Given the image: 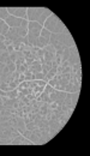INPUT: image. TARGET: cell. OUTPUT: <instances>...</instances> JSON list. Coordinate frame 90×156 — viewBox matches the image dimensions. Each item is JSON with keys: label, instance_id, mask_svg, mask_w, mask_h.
Segmentation results:
<instances>
[{"label": "cell", "instance_id": "obj_1", "mask_svg": "<svg viewBox=\"0 0 90 156\" xmlns=\"http://www.w3.org/2000/svg\"><path fill=\"white\" fill-rule=\"evenodd\" d=\"M43 25H44V29H47L52 34H68L67 28L58 18V16H55L54 13H52L46 19V22L43 23Z\"/></svg>", "mask_w": 90, "mask_h": 156}, {"label": "cell", "instance_id": "obj_2", "mask_svg": "<svg viewBox=\"0 0 90 156\" xmlns=\"http://www.w3.org/2000/svg\"><path fill=\"white\" fill-rule=\"evenodd\" d=\"M43 11H44L43 7H30V8H26V17L29 18V20H31V22L38 20V18L41 17Z\"/></svg>", "mask_w": 90, "mask_h": 156}, {"label": "cell", "instance_id": "obj_3", "mask_svg": "<svg viewBox=\"0 0 90 156\" xmlns=\"http://www.w3.org/2000/svg\"><path fill=\"white\" fill-rule=\"evenodd\" d=\"M70 49V56H68V66H73L74 64H80V60H79V54H78V49L76 46H72L68 48Z\"/></svg>", "mask_w": 90, "mask_h": 156}, {"label": "cell", "instance_id": "obj_4", "mask_svg": "<svg viewBox=\"0 0 90 156\" xmlns=\"http://www.w3.org/2000/svg\"><path fill=\"white\" fill-rule=\"evenodd\" d=\"M7 12L10 16H14L17 18L26 17V8L25 7H7Z\"/></svg>", "mask_w": 90, "mask_h": 156}, {"label": "cell", "instance_id": "obj_5", "mask_svg": "<svg viewBox=\"0 0 90 156\" xmlns=\"http://www.w3.org/2000/svg\"><path fill=\"white\" fill-rule=\"evenodd\" d=\"M28 30H29V34L34 35L35 37H40L42 25L38 24L37 22H29V24H28Z\"/></svg>", "mask_w": 90, "mask_h": 156}, {"label": "cell", "instance_id": "obj_6", "mask_svg": "<svg viewBox=\"0 0 90 156\" xmlns=\"http://www.w3.org/2000/svg\"><path fill=\"white\" fill-rule=\"evenodd\" d=\"M22 18H17L14 16H8L6 18V24L10 26V28H19L20 24H22Z\"/></svg>", "mask_w": 90, "mask_h": 156}, {"label": "cell", "instance_id": "obj_7", "mask_svg": "<svg viewBox=\"0 0 90 156\" xmlns=\"http://www.w3.org/2000/svg\"><path fill=\"white\" fill-rule=\"evenodd\" d=\"M47 44H49V40H47V38H44V37H42V36H40L37 40H36V46L35 47L40 48V49H42V48H44Z\"/></svg>", "mask_w": 90, "mask_h": 156}, {"label": "cell", "instance_id": "obj_8", "mask_svg": "<svg viewBox=\"0 0 90 156\" xmlns=\"http://www.w3.org/2000/svg\"><path fill=\"white\" fill-rule=\"evenodd\" d=\"M16 128L17 131L23 134V132L26 130V126H25V122H24V119L23 118H18V121H17V125H16Z\"/></svg>", "mask_w": 90, "mask_h": 156}, {"label": "cell", "instance_id": "obj_9", "mask_svg": "<svg viewBox=\"0 0 90 156\" xmlns=\"http://www.w3.org/2000/svg\"><path fill=\"white\" fill-rule=\"evenodd\" d=\"M52 14V11L50 10H48V8H44V11H43V13L41 14V17L38 18V20H37V23L41 24V25H43V23L46 22V19H47L49 16Z\"/></svg>", "mask_w": 90, "mask_h": 156}, {"label": "cell", "instance_id": "obj_10", "mask_svg": "<svg viewBox=\"0 0 90 156\" xmlns=\"http://www.w3.org/2000/svg\"><path fill=\"white\" fill-rule=\"evenodd\" d=\"M78 96H79V92H72L71 94V104H72V108H73V109H74L76 104H77Z\"/></svg>", "mask_w": 90, "mask_h": 156}, {"label": "cell", "instance_id": "obj_11", "mask_svg": "<svg viewBox=\"0 0 90 156\" xmlns=\"http://www.w3.org/2000/svg\"><path fill=\"white\" fill-rule=\"evenodd\" d=\"M17 96H18V90L17 89L6 91V97H8V98H14V97H17Z\"/></svg>", "mask_w": 90, "mask_h": 156}, {"label": "cell", "instance_id": "obj_12", "mask_svg": "<svg viewBox=\"0 0 90 156\" xmlns=\"http://www.w3.org/2000/svg\"><path fill=\"white\" fill-rule=\"evenodd\" d=\"M68 56H70V49L64 48V52H62V55H61V61H67Z\"/></svg>", "mask_w": 90, "mask_h": 156}, {"label": "cell", "instance_id": "obj_13", "mask_svg": "<svg viewBox=\"0 0 90 156\" xmlns=\"http://www.w3.org/2000/svg\"><path fill=\"white\" fill-rule=\"evenodd\" d=\"M7 17H8L7 8H5V7H0V19H6Z\"/></svg>", "mask_w": 90, "mask_h": 156}, {"label": "cell", "instance_id": "obj_14", "mask_svg": "<svg viewBox=\"0 0 90 156\" xmlns=\"http://www.w3.org/2000/svg\"><path fill=\"white\" fill-rule=\"evenodd\" d=\"M54 58H55V54H52V53H49V52H44L43 59L46 60V61H52V60H54Z\"/></svg>", "mask_w": 90, "mask_h": 156}, {"label": "cell", "instance_id": "obj_15", "mask_svg": "<svg viewBox=\"0 0 90 156\" xmlns=\"http://www.w3.org/2000/svg\"><path fill=\"white\" fill-rule=\"evenodd\" d=\"M24 139V136H17V137H14L13 139H12V142H11V144H13V145H17V144H20L22 143V140Z\"/></svg>", "mask_w": 90, "mask_h": 156}, {"label": "cell", "instance_id": "obj_16", "mask_svg": "<svg viewBox=\"0 0 90 156\" xmlns=\"http://www.w3.org/2000/svg\"><path fill=\"white\" fill-rule=\"evenodd\" d=\"M28 67H29V66L26 65L25 62H24L23 65L17 66V67H16V71H17V72H19V73H24V72H25L26 70H28Z\"/></svg>", "mask_w": 90, "mask_h": 156}, {"label": "cell", "instance_id": "obj_17", "mask_svg": "<svg viewBox=\"0 0 90 156\" xmlns=\"http://www.w3.org/2000/svg\"><path fill=\"white\" fill-rule=\"evenodd\" d=\"M50 34L52 32H49L47 29H44V28H42L41 30V34H40V36H42V37H44V38H47V40H49L50 38Z\"/></svg>", "mask_w": 90, "mask_h": 156}, {"label": "cell", "instance_id": "obj_18", "mask_svg": "<svg viewBox=\"0 0 90 156\" xmlns=\"http://www.w3.org/2000/svg\"><path fill=\"white\" fill-rule=\"evenodd\" d=\"M43 50H44V52H49V53H52V54H55V48H54L52 44H47L46 47L43 48Z\"/></svg>", "mask_w": 90, "mask_h": 156}, {"label": "cell", "instance_id": "obj_19", "mask_svg": "<svg viewBox=\"0 0 90 156\" xmlns=\"http://www.w3.org/2000/svg\"><path fill=\"white\" fill-rule=\"evenodd\" d=\"M7 68H8V72L10 73H13V72L16 71V64L14 62H10V64H7Z\"/></svg>", "mask_w": 90, "mask_h": 156}, {"label": "cell", "instance_id": "obj_20", "mask_svg": "<svg viewBox=\"0 0 90 156\" xmlns=\"http://www.w3.org/2000/svg\"><path fill=\"white\" fill-rule=\"evenodd\" d=\"M8 55H10V54L7 53V52H2V54H1V58H0V62H4V64H5L6 62V60H7V58H8Z\"/></svg>", "mask_w": 90, "mask_h": 156}, {"label": "cell", "instance_id": "obj_21", "mask_svg": "<svg viewBox=\"0 0 90 156\" xmlns=\"http://www.w3.org/2000/svg\"><path fill=\"white\" fill-rule=\"evenodd\" d=\"M24 62H25V58H24V56H22V58H18V59L14 61V64H16V67H17V66L23 65Z\"/></svg>", "mask_w": 90, "mask_h": 156}, {"label": "cell", "instance_id": "obj_22", "mask_svg": "<svg viewBox=\"0 0 90 156\" xmlns=\"http://www.w3.org/2000/svg\"><path fill=\"white\" fill-rule=\"evenodd\" d=\"M25 126H26V128H28V130H30V131H32L35 127H37V126L35 125V122H34V121H29L28 124H25Z\"/></svg>", "mask_w": 90, "mask_h": 156}, {"label": "cell", "instance_id": "obj_23", "mask_svg": "<svg viewBox=\"0 0 90 156\" xmlns=\"http://www.w3.org/2000/svg\"><path fill=\"white\" fill-rule=\"evenodd\" d=\"M53 90H54L53 86H50V85L47 83V84H46V86H44V89H43V91H44V92H47V94H50Z\"/></svg>", "mask_w": 90, "mask_h": 156}, {"label": "cell", "instance_id": "obj_24", "mask_svg": "<svg viewBox=\"0 0 90 156\" xmlns=\"http://www.w3.org/2000/svg\"><path fill=\"white\" fill-rule=\"evenodd\" d=\"M0 90H2V91H8V90H10L8 84L7 83H1L0 84Z\"/></svg>", "mask_w": 90, "mask_h": 156}, {"label": "cell", "instance_id": "obj_25", "mask_svg": "<svg viewBox=\"0 0 90 156\" xmlns=\"http://www.w3.org/2000/svg\"><path fill=\"white\" fill-rule=\"evenodd\" d=\"M58 132H59V131H58L56 128H54V127H49V136H50L52 138H53L54 136L58 133Z\"/></svg>", "mask_w": 90, "mask_h": 156}, {"label": "cell", "instance_id": "obj_26", "mask_svg": "<svg viewBox=\"0 0 90 156\" xmlns=\"http://www.w3.org/2000/svg\"><path fill=\"white\" fill-rule=\"evenodd\" d=\"M56 83H58V79H56L55 77H53L52 79H49V80H48V84H49L50 86H53V88L56 85Z\"/></svg>", "mask_w": 90, "mask_h": 156}, {"label": "cell", "instance_id": "obj_27", "mask_svg": "<svg viewBox=\"0 0 90 156\" xmlns=\"http://www.w3.org/2000/svg\"><path fill=\"white\" fill-rule=\"evenodd\" d=\"M36 54H37V58L38 59H41V58H43V55H44V50L43 49H37V52H36Z\"/></svg>", "mask_w": 90, "mask_h": 156}, {"label": "cell", "instance_id": "obj_28", "mask_svg": "<svg viewBox=\"0 0 90 156\" xmlns=\"http://www.w3.org/2000/svg\"><path fill=\"white\" fill-rule=\"evenodd\" d=\"M71 71H72V67H71V66H66V67H64V68H62L61 74H64V73H71Z\"/></svg>", "mask_w": 90, "mask_h": 156}, {"label": "cell", "instance_id": "obj_29", "mask_svg": "<svg viewBox=\"0 0 90 156\" xmlns=\"http://www.w3.org/2000/svg\"><path fill=\"white\" fill-rule=\"evenodd\" d=\"M35 78L36 79H44V74L42 73V72H37V73H35Z\"/></svg>", "mask_w": 90, "mask_h": 156}, {"label": "cell", "instance_id": "obj_30", "mask_svg": "<svg viewBox=\"0 0 90 156\" xmlns=\"http://www.w3.org/2000/svg\"><path fill=\"white\" fill-rule=\"evenodd\" d=\"M8 86H10V90H13V89H17L18 84L14 83V82H10V83H8Z\"/></svg>", "mask_w": 90, "mask_h": 156}, {"label": "cell", "instance_id": "obj_31", "mask_svg": "<svg viewBox=\"0 0 90 156\" xmlns=\"http://www.w3.org/2000/svg\"><path fill=\"white\" fill-rule=\"evenodd\" d=\"M28 24H29V22L25 20V19H23V20H22V24H20V28H23V29H28Z\"/></svg>", "mask_w": 90, "mask_h": 156}, {"label": "cell", "instance_id": "obj_32", "mask_svg": "<svg viewBox=\"0 0 90 156\" xmlns=\"http://www.w3.org/2000/svg\"><path fill=\"white\" fill-rule=\"evenodd\" d=\"M72 112H73V108H68L67 110L65 112V116H67V118H70L72 115Z\"/></svg>", "mask_w": 90, "mask_h": 156}, {"label": "cell", "instance_id": "obj_33", "mask_svg": "<svg viewBox=\"0 0 90 156\" xmlns=\"http://www.w3.org/2000/svg\"><path fill=\"white\" fill-rule=\"evenodd\" d=\"M32 62H34V59H31V58H25V64L28 66H31L32 65Z\"/></svg>", "mask_w": 90, "mask_h": 156}, {"label": "cell", "instance_id": "obj_34", "mask_svg": "<svg viewBox=\"0 0 90 156\" xmlns=\"http://www.w3.org/2000/svg\"><path fill=\"white\" fill-rule=\"evenodd\" d=\"M30 134H31V131H30V130H28V128H26V130L23 132V136H24L25 138H29V137H30Z\"/></svg>", "mask_w": 90, "mask_h": 156}, {"label": "cell", "instance_id": "obj_35", "mask_svg": "<svg viewBox=\"0 0 90 156\" xmlns=\"http://www.w3.org/2000/svg\"><path fill=\"white\" fill-rule=\"evenodd\" d=\"M18 80H19V84L23 83L24 80H25V76H24V73H20V74H19V77H18Z\"/></svg>", "mask_w": 90, "mask_h": 156}, {"label": "cell", "instance_id": "obj_36", "mask_svg": "<svg viewBox=\"0 0 90 156\" xmlns=\"http://www.w3.org/2000/svg\"><path fill=\"white\" fill-rule=\"evenodd\" d=\"M13 50H14V48H13V46H7V47H6V52H7V53L10 54V53H12V52H13Z\"/></svg>", "mask_w": 90, "mask_h": 156}, {"label": "cell", "instance_id": "obj_37", "mask_svg": "<svg viewBox=\"0 0 90 156\" xmlns=\"http://www.w3.org/2000/svg\"><path fill=\"white\" fill-rule=\"evenodd\" d=\"M46 82L44 80H42V79H37V85H40V86H46Z\"/></svg>", "mask_w": 90, "mask_h": 156}, {"label": "cell", "instance_id": "obj_38", "mask_svg": "<svg viewBox=\"0 0 90 156\" xmlns=\"http://www.w3.org/2000/svg\"><path fill=\"white\" fill-rule=\"evenodd\" d=\"M22 101H23L25 104H29V103H30V100L28 98V96H24L23 98H22Z\"/></svg>", "mask_w": 90, "mask_h": 156}, {"label": "cell", "instance_id": "obj_39", "mask_svg": "<svg viewBox=\"0 0 90 156\" xmlns=\"http://www.w3.org/2000/svg\"><path fill=\"white\" fill-rule=\"evenodd\" d=\"M0 50L1 52H5L6 50V46L4 44V42H0Z\"/></svg>", "mask_w": 90, "mask_h": 156}, {"label": "cell", "instance_id": "obj_40", "mask_svg": "<svg viewBox=\"0 0 90 156\" xmlns=\"http://www.w3.org/2000/svg\"><path fill=\"white\" fill-rule=\"evenodd\" d=\"M6 64L4 62H0V74H2V72H4V67H5Z\"/></svg>", "mask_w": 90, "mask_h": 156}, {"label": "cell", "instance_id": "obj_41", "mask_svg": "<svg viewBox=\"0 0 90 156\" xmlns=\"http://www.w3.org/2000/svg\"><path fill=\"white\" fill-rule=\"evenodd\" d=\"M4 44H5L6 47H7V46H11V44H12V41H11V40H6V38H5V41H4Z\"/></svg>", "mask_w": 90, "mask_h": 156}, {"label": "cell", "instance_id": "obj_42", "mask_svg": "<svg viewBox=\"0 0 90 156\" xmlns=\"http://www.w3.org/2000/svg\"><path fill=\"white\" fill-rule=\"evenodd\" d=\"M19 74H20V73H19V72L14 71V72H13V73H12V77L14 78V79H16V78H18V77H19Z\"/></svg>", "mask_w": 90, "mask_h": 156}, {"label": "cell", "instance_id": "obj_43", "mask_svg": "<svg viewBox=\"0 0 90 156\" xmlns=\"http://www.w3.org/2000/svg\"><path fill=\"white\" fill-rule=\"evenodd\" d=\"M4 41H5V36L0 35V42H4Z\"/></svg>", "mask_w": 90, "mask_h": 156}, {"label": "cell", "instance_id": "obj_44", "mask_svg": "<svg viewBox=\"0 0 90 156\" xmlns=\"http://www.w3.org/2000/svg\"><path fill=\"white\" fill-rule=\"evenodd\" d=\"M1 54H2V52H1V50H0V58H1Z\"/></svg>", "mask_w": 90, "mask_h": 156}]
</instances>
